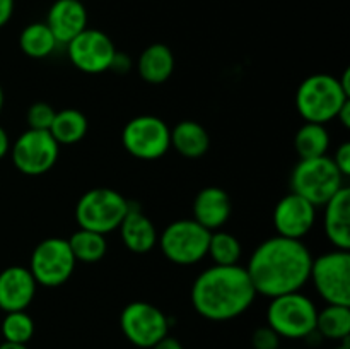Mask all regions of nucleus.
<instances>
[{
  "mask_svg": "<svg viewBox=\"0 0 350 349\" xmlns=\"http://www.w3.org/2000/svg\"><path fill=\"white\" fill-rule=\"evenodd\" d=\"M313 255L303 240L267 238L253 250L245 267L256 294L275 298L303 289L310 281Z\"/></svg>",
  "mask_w": 350,
  "mask_h": 349,
  "instance_id": "1",
  "label": "nucleus"
},
{
  "mask_svg": "<svg viewBox=\"0 0 350 349\" xmlns=\"http://www.w3.org/2000/svg\"><path fill=\"white\" fill-rule=\"evenodd\" d=\"M258 296L245 267L212 266L202 270L191 284L190 298L195 311L211 322L241 317Z\"/></svg>",
  "mask_w": 350,
  "mask_h": 349,
  "instance_id": "2",
  "label": "nucleus"
},
{
  "mask_svg": "<svg viewBox=\"0 0 350 349\" xmlns=\"http://www.w3.org/2000/svg\"><path fill=\"white\" fill-rule=\"evenodd\" d=\"M349 96L338 77L330 74H313L304 79L296 91V109L304 122L323 123L337 118Z\"/></svg>",
  "mask_w": 350,
  "mask_h": 349,
  "instance_id": "3",
  "label": "nucleus"
},
{
  "mask_svg": "<svg viewBox=\"0 0 350 349\" xmlns=\"http://www.w3.org/2000/svg\"><path fill=\"white\" fill-rule=\"evenodd\" d=\"M345 178L328 154L299 159L291 173V192L301 195L314 207H323L342 187Z\"/></svg>",
  "mask_w": 350,
  "mask_h": 349,
  "instance_id": "4",
  "label": "nucleus"
},
{
  "mask_svg": "<svg viewBox=\"0 0 350 349\" xmlns=\"http://www.w3.org/2000/svg\"><path fill=\"white\" fill-rule=\"evenodd\" d=\"M318 308L301 291L270 298L267 325L282 339H306L314 334Z\"/></svg>",
  "mask_w": 350,
  "mask_h": 349,
  "instance_id": "5",
  "label": "nucleus"
},
{
  "mask_svg": "<svg viewBox=\"0 0 350 349\" xmlns=\"http://www.w3.org/2000/svg\"><path fill=\"white\" fill-rule=\"evenodd\" d=\"M129 205L130 201L113 188H91L77 201L75 221L79 228L108 235L118 229L129 211Z\"/></svg>",
  "mask_w": 350,
  "mask_h": 349,
  "instance_id": "6",
  "label": "nucleus"
},
{
  "mask_svg": "<svg viewBox=\"0 0 350 349\" xmlns=\"http://www.w3.org/2000/svg\"><path fill=\"white\" fill-rule=\"evenodd\" d=\"M211 233L195 219H178L163 229L157 243L166 260L176 266H193L207 257Z\"/></svg>",
  "mask_w": 350,
  "mask_h": 349,
  "instance_id": "7",
  "label": "nucleus"
},
{
  "mask_svg": "<svg viewBox=\"0 0 350 349\" xmlns=\"http://www.w3.org/2000/svg\"><path fill=\"white\" fill-rule=\"evenodd\" d=\"M310 281L328 305L350 307V250H330L313 257Z\"/></svg>",
  "mask_w": 350,
  "mask_h": 349,
  "instance_id": "8",
  "label": "nucleus"
},
{
  "mask_svg": "<svg viewBox=\"0 0 350 349\" xmlns=\"http://www.w3.org/2000/svg\"><path fill=\"white\" fill-rule=\"evenodd\" d=\"M75 263L77 260L67 240L51 236L34 246L27 269L33 274L38 286L58 287L70 279Z\"/></svg>",
  "mask_w": 350,
  "mask_h": 349,
  "instance_id": "9",
  "label": "nucleus"
},
{
  "mask_svg": "<svg viewBox=\"0 0 350 349\" xmlns=\"http://www.w3.org/2000/svg\"><path fill=\"white\" fill-rule=\"evenodd\" d=\"M122 144L126 153L137 159H159L171 149V129L159 116H135L123 127Z\"/></svg>",
  "mask_w": 350,
  "mask_h": 349,
  "instance_id": "10",
  "label": "nucleus"
},
{
  "mask_svg": "<svg viewBox=\"0 0 350 349\" xmlns=\"http://www.w3.org/2000/svg\"><path fill=\"white\" fill-rule=\"evenodd\" d=\"M120 328L130 344L150 349L170 332V318L147 301H132L120 313Z\"/></svg>",
  "mask_w": 350,
  "mask_h": 349,
  "instance_id": "11",
  "label": "nucleus"
},
{
  "mask_svg": "<svg viewBox=\"0 0 350 349\" xmlns=\"http://www.w3.org/2000/svg\"><path fill=\"white\" fill-rule=\"evenodd\" d=\"M10 157L17 170L27 177H40L55 166L60 146L50 130L27 129L10 144Z\"/></svg>",
  "mask_w": 350,
  "mask_h": 349,
  "instance_id": "12",
  "label": "nucleus"
},
{
  "mask_svg": "<svg viewBox=\"0 0 350 349\" xmlns=\"http://www.w3.org/2000/svg\"><path fill=\"white\" fill-rule=\"evenodd\" d=\"M115 53L116 48L111 38L103 31L91 27H85L67 43L68 60L84 74H101L109 70Z\"/></svg>",
  "mask_w": 350,
  "mask_h": 349,
  "instance_id": "13",
  "label": "nucleus"
},
{
  "mask_svg": "<svg viewBox=\"0 0 350 349\" xmlns=\"http://www.w3.org/2000/svg\"><path fill=\"white\" fill-rule=\"evenodd\" d=\"M317 209L301 195H284L273 209V228L277 235L291 240H303L317 222Z\"/></svg>",
  "mask_w": 350,
  "mask_h": 349,
  "instance_id": "14",
  "label": "nucleus"
},
{
  "mask_svg": "<svg viewBox=\"0 0 350 349\" xmlns=\"http://www.w3.org/2000/svg\"><path fill=\"white\" fill-rule=\"evenodd\" d=\"M36 281L27 267L10 266L0 272V310L23 311L33 303Z\"/></svg>",
  "mask_w": 350,
  "mask_h": 349,
  "instance_id": "15",
  "label": "nucleus"
},
{
  "mask_svg": "<svg viewBox=\"0 0 350 349\" xmlns=\"http://www.w3.org/2000/svg\"><path fill=\"white\" fill-rule=\"evenodd\" d=\"M44 23L58 44H67L88 27V10L82 0H55Z\"/></svg>",
  "mask_w": 350,
  "mask_h": 349,
  "instance_id": "16",
  "label": "nucleus"
},
{
  "mask_svg": "<svg viewBox=\"0 0 350 349\" xmlns=\"http://www.w3.org/2000/svg\"><path fill=\"white\" fill-rule=\"evenodd\" d=\"M118 229L123 245L130 252L147 253L157 245L159 233H157L156 226L135 202H130L129 211H126L123 221L120 222Z\"/></svg>",
  "mask_w": 350,
  "mask_h": 349,
  "instance_id": "17",
  "label": "nucleus"
},
{
  "mask_svg": "<svg viewBox=\"0 0 350 349\" xmlns=\"http://www.w3.org/2000/svg\"><path fill=\"white\" fill-rule=\"evenodd\" d=\"M232 204L228 192L221 187H205L193 201V218L208 231L221 229L231 218Z\"/></svg>",
  "mask_w": 350,
  "mask_h": 349,
  "instance_id": "18",
  "label": "nucleus"
},
{
  "mask_svg": "<svg viewBox=\"0 0 350 349\" xmlns=\"http://www.w3.org/2000/svg\"><path fill=\"white\" fill-rule=\"evenodd\" d=\"M325 207V235L337 250H350V188L342 187Z\"/></svg>",
  "mask_w": 350,
  "mask_h": 349,
  "instance_id": "19",
  "label": "nucleus"
},
{
  "mask_svg": "<svg viewBox=\"0 0 350 349\" xmlns=\"http://www.w3.org/2000/svg\"><path fill=\"white\" fill-rule=\"evenodd\" d=\"M137 72L147 84H163L174 72V55L167 44L152 43L139 55Z\"/></svg>",
  "mask_w": 350,
  "mask_h": 349,
  "instance_id": "20",
  "label": "nucleus"
},
{
  "mask_svg": "<svg viewBox=\"0 0 350 349\" xmlns=\"http://www.w3.org/2000/svg\"><path fill=\"white\" fill-rule=\"evenodd\" d=\"M171 147L188 159L202 157L211 147V137L195 120H181L171 129Z\"/></svg>",
  "mask_w": 350,
  "mask_h": 349,
  "instance_id": "21",
  "label": "nucleus"
},
{
  "mask_svg": "<svg viewBox=\"0 0 350 349\" xmlns=\"http://www.w3.org/2000/svg\"><path fill=\"white\" fill-rule=\"evenodd\" d=\"M89 129V122L82 112L75 108H65L55 113L50 133L58 146H72L81 142Z\"/></svg>",
  "mask_w": 350,
  "mask_h": 349,
  "instance_id": "22",
  "label": "nucleus"
},
{
  "mask_svg": "<svg viewBox=\"0 0 350 349\" xmlns=\"http://www.w3.org/2000/svg\"><path fill=\"white\" fill-rule=\"evenodd\" d=\"M328 147H330V133L323 123L304 122L294 135V149L299 159L325 156Z\"/></svg>",
  "mask_w": 350,
  "mask_h": 349,
  "instance_id": "23",
  "label": "nucleus"
},
{
  "mask_svg": "<svg viewBox=\"0 0 350 349\" xmlns=\"http://www.w3.org/2000/svg\"><path fill=\"white\" fill-rule=\"evenodd\" d=\"M314 332L328 341H347L350 335V307L327 303L323 310H318Z\"/></svg>",
  "mask_w": 350,
  "mask_h": 349,
  "instance_id": "24",
  "label": "nucleus"
},
{
  "mask_svg": "<svg viewBox=\"0 0 350 349\" xmlns=\"http://www.w3.org/2000/svg\"><path fill=\"white\" fill-rule=\"evenodd\" d=\"M19 47L26 57L40 60L50 57L57 50L58 41L55 40L46 23H31L21 31Z\"/></svg>",
  "mask_w": 350,
  "mask_h": 349,
  "instance_id": "25",
  "label": "nucleus"
},
{
  "mask_svg": "<svg viewBox=\"0 0 350 349\" xmlns=\"http://www.w3.org/2000/svg\"><path fill=\"white\" fill-rule=\"evenodd\" d=\"M67 242L77 262L96 263L105 259L106 252H108L106 235L89 231V229L79 228Z\"/></svg>",
  "mask_w": 350,
  "mask_h": 349,
  "instance_id": "26",
  "label": "nucleus"
},
{
  "mask_svg": "<svg viewBox=\"0 0 350 349\" xmlns=\"http://www.w3.org/2000/svg\"><path fill=\"white\" fill-rule=\"evenodd\" d=\"M207 255L214 266H238L243 255L241 242L231 233L215 229L211 233Z\"/></svg>",
  "mask_w": 350,
  "mask_h": 349,
  "instance_id": "27",
  "label": "nucleus"
},
{
  "mask_svg": "<svg viewBox=\"0 0 350 349\" xmlns=\"http://www.w3.org/2000/svg\"><path fill=\"white\" fill-rule=\"evenodd\" d=\"M0 332H2L3 341L27 344L34 335V322L26 313V310L9 311L3 317L2 325H0Z\"/></svg>",
  "mask_w": 350,
  "mask_h": 349,
  "instance_id": "28",
  "label": "nucleus"
},
{
  "mask_svg": "<svg viewBox=\"0 0 350 349\" xmlns=\"http://www.w3.org/2000/svg\"><path fill=\"white\" fill-rule=\"evenodd\" d=\"M55 108L50 103L36 101L27 109V127L34 130H50L55 118Z\"/></svg>",
  "mask_w": 350,
  "mask_h": 349,
  "instance_id": "29",
  "label": "nucleus"
},
{
  "mask_svg": "<svg viewBox=\"0 0 350 349\" xmlns=\"http://www.w3.org/2000/svg\"><path fill=\"white\" fill-rule=\"evenodd\" d=\"M280 335L269 325L255 328L252 334V349H280Z\"/></svg>",
  "mask_w": 350,
  "mask_h": 349,
  "instance_id": "30",
  "label": "nucleus"
},
{
  "mask_svg": "<svg viewBox=\"0 0 350 349\" xmlns=\"http://www.w3.org/2000/svg\"><path fill=\"white\" fill-rule=\"evenodd\" d=\"M332 159H334L335 166H337V170L340 171L342 177L347 178L350 174V142L349 140H345V142H342L340 146L337 147V151H335Z\"/></svg>",
  "mask_w": 350,
  "mask_h": 349,
  "instance_id": "31",
  "label": "nucleus"
},
{
  "mask_svg": "<svg viewBox=\"0 0 350 349\" xmlns=\"http://www.w3.org/2000/svg\"><path fill=\"white\" fill-rule=\"evenodd\" d=\"M130 68H132V58L126 53H123V51L116 50L115 57H113L111 60V65H109V70L116 72V74H126Z\"/></svg>",
  "mask_w": 350,
  "mask_h": 349,
  "instance_id": "32",
  "label": "nucleus"
},
{
  "mask_svg": "<svg viewBox=\"0 0 350 349\" xmlns=\"http://www.w3.org/2000/svg\"><path fill=\"white\" fill-rule=\"evenodd\" d=\"M14 14V0H0V27L5 26Z\"/></svg>",
  "mask_w": 350,
  "mask_h": 349,
  "instance_id": "33",
  "label": "nucleus"
},
{
  "mask_svg": "<svg viewBox=\"0 0 350 349\" xmlns=\"http://www.w3.org/2000/svg\"><path fill=\"white\" fill-rule=\"evenodd\" d=\"M150 349H185L183 344H181L180 341H178L176 337H171L170 334L166 335L164 339H161L159 342H157L156 346H152Z\"/></svg>",
  "mask_w": 350,
  "mask_h": 349,
  "instance_id": "34",
  "label": "nucleus"
},
{
  "mask_svg": "<svg viewBox=\"0 0 350 349\" xmlns=\"http://www.w3.org/2000/svg\"><path fill=\"white\" fill-rule=\"evenodd\" d=\"M9 151H10L9 133H7L5 129L0 125V159H3V157L7 156V154H9Z\"/></svg>",
  "mask_w": 350,
  "mask_h": 349,
  "instance_id": "35",
  "label": "nucleus"
},
{
  "mask_svg": "<svg viewBox=\"0 0 350 349\" xmlns=\"http://www.w3.org/2000/svg\"><path fill=\"white\" fill-rule=\"evenodd\" d=\"M335 120H338V122H340L345 129H350V99L349 101H345V105L342 106L340 112H338L337 118Z\"/></svg>",
  "mask_w": 350,
  "mask_h": 349,
  "instance_id": "36",
  "label": "nucleus"
},
{
  "mask_svg": "<svg viewBox=\"0 0 350 349\" xmlns=\"http://www.w3.org/2000/svg\"><path fill=\"white\" fill-rule=\"evenodd\" d=\"M338 82H340V86H342V89H344L345 94L350 98V68H345L344 74L338 77Z\"/></svg>",
  "mask_w": 350,
  "mask_h": 349,
  "instance_id": "37",
  "label": "nucleus"
},
{
  "mask_svg": "<svg viewBox=\"0 0 350 349\" xmlns=\"http://www.w3.org/2000/svg\"><path fill=\"white\" fill-rule=\"evenodd\" d=\"M0 349H27V346L26 344H21V342L3 341V342H0Z\"/></svg>",
  "mask_w": 350,
  "mask_h": 349,
  "instance_id": "38",
  "label": "nucleus"
},
{
  "mask_svg": "<svg viewBox=\"0 0 350 349\" xmlns=\"http://www.w3.org/2000/svg\"><path fill=\"white\" fill-rule=\"evenodd\" d=\"M334 349H350V344H349V339L347 341H342V342H338L337 346H335Z\"/></svg>",
  "mask_w": 350,
  "mask_h": 349,
  "instance_id": "39",
  "label": "nucleus"
},
{
  "mask_svg": "<svg viewBox=\"0 0 350 349\" xmlns=\"http://www.w3.org/2000/svg\"><path fill=\"white\" fill-rule=\"evenodd\" d=\"M2 108H3V89L2 86H0V112H2Z\"/></svg>",
  "mask_w": 350,
  "mask_h": 349,
  "instance_id": "40",
  "label": "nucleus"
},
{
  "mask_svg": "<svg viewBox=\"0 0 350 349\" xmlns=\"http://www.w3.org/2000/svg\"><path fill=\"white\" fill-rule=\"evenodd\" d=\"M280 349H284V348H280Z\"/></svg>",
  "mask_w": 350,
  "mask_h": 349,
  "instance_id": "41",
  "label": "nucleus"
}]
</instances>
